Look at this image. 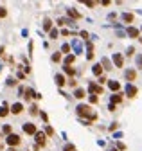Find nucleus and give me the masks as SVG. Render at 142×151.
I'll return each instance as SVG.
<instances>
[{"label": "nucleus", "mask_w": 142, "mask_h": 151, "mask_svg": "<svg viewBox=\"0 0 142 151\" xmlns=\"http://www.w3.org/2000/svg\"><path fill=\"white\" fill-rule=\"evenodd\" d=\"M76 110H77V115H79V117H88V122L97 119V115L92 112V108H90L88 104H79Z\"/></svg>", "instance_id": "1"}, {"label": "nucleus", "mask_w": 142, "mask_h": 151, "mask_svg": "<svg viewBox=\"0 0 142 151\" xmlns=\"http://www.w3.org/2000/svg\"><path fill=\"white\" fill-rule=\"evenodd\" d=\"M7 146H18L20 144V137L18 135H15V133H11V135H7Z\"/></svg>", "instance_id": "2"}, {"label": "nucleus", "mask_w": 142, "mask_h": 151, "mask_svg": "<svg viewBox=\"0 0 142 151\" xmlns=\"http://www.w3.org/2000/svg\"><path fill=\"white\" fill-rule=\"evenodd\" d=\"M24 131L29 135H36V126L32 122H27V124H24Z\"/></svg>", "instance_id": "3"}, {"label": "nucleus", "mask_w": 142, "mask_h": 151, "mask_svg": "<svg viewBox=\"0 0 142 151\" xmlns=\"http://www.w3.org/2000/svg\"><path fill=\"white\" fill-rule=\"evenodd\" d=\"M108 88H110L112 92H119V88H120V83L119 81H115V79H112V81H108Z\"/></svg>", "instance_id": "4"}, {"label": "nucleus", "mask_w": 142, "mask_h": 151, "mask_svg": "<svg viewBox=\"0 0 142 151\" xmlns=\"http://www.w3.org/2000/svg\"><path fill=\"white\" fill-rule=\"evenodd\" d=\"M112 59H113V63H115V67H119V68L124 65V58L120 56V54H113V58H112Z\"/></svg>", "instance_id": "5"}, {"label": "nucleus", "mask_w": 142, "mask_h": 151, "mask_svg": "<svg viewBox=\"0 0 142 151\" xmlns=\"http://www.w3.org/2000/svg\"><path fill=\"white\" fill-rule=\"evenodd\" d=\"M88 90L92 92V95H94V94H103V86H99V85H94V83H90V85H88Z\"/></svg>", "instance_id": "6"}, {"label": "nucleus", "mask_w": 142, "mask_h": 151, "mask_svg": "<svg viewBox=\"0 0 142 151\" xmlns=\"http://www.w3.org/2000/svg\"><path fill=\"white\" fill-rule=\"evenodd\" d=\"M126 95H128V97H135V95H137V86L128 85L126 86Z\"/></svg>", "instance_id": "7"}, {"label": "nucleus", "mask_w": 142, "mask_h": 151, "mask_svg": "<svg viewBox=\"0 0 142 151\" xmlns=\"http://www.w3.org/2000/svg\"><path fill=\"white\" fill-rule=\"evenodd\" d=\"M124 76H126V79L130 81V85H131V81H133L135 78H137V70H133V68H130V70H126V74H124Z\"/></svg>", "instance_id": "8"}, {"label": "nucleus", "mask_w": 142, "mask_h": 151, "mask_svg": "<svg viewBox=\"0 0 142 151\" xmlns=\"http://www.w3.org/2000/svg\"><path fill=\"white\" fill-rule=\"evenodd\" d=\"M11 112L13 113H22L24 112V104H22V102H15V104L11 106Z\"/></svg>", "instance_id": "9"}, {"label": "nucleus", "mask_w": 142, "mask_h": 151, "mask_svg": "<svg viewBox=\"0 0 142 151\" xmlns=\"http://www.w3.org/2000/svg\"><path fill=\"white\" fill-rule=\"evenodd\" d=\"M36 140H38V148L45 144V133L43 131H36Z\"/></svg>", "instance_id": "10"}, {"label": "nucleus", "mask_w": 142, "mask_h": 151, "mask_svg": "<svg viewBox=\"0 0 142 151\" xmlns=\"http://www.w3.org/2000/svg\"><path fill=\"white\" fill-rule=\"evenodd\" d=\"M67 15H69L70 18H74V20H79V18H81V15H79L76 9H72V7H70V9H67Z\"/></svg>", "instance_id": "11"}, {"label": "nucleus", "mask_w": 142, "mask_h": 151, "mask_svg": "<svg viewBox=\"0 0 142 151\" xmlns=\"http://www.w3.org/2000/svg\"><path fill=\"white\" fill-rule=\"evenodd\" d=\"M54 79H56L58 86H63V85L67 83V79H65V76H63V74H56V78H54Z\"/></svg>", "instance_id": "12"}, {"label": "nucleus", "mask_w": 142, "mask_h": 151, "mask_svg": "<svg viewBox=\"0 0 142 151\" xmlns=\"http://www.w3.org/2000/svg\"><path fill=\"white\" fill-rule=\"evenodd\" d=\"M92 72H94V76H99V78H101V74H103V65H94Z\"/></svg>", "instance_id": "13"}, {"label": "nucleus", "mask_w": 142, "mask_h": 151, "mask_svg": "<svg viewBox=\"0 0 142 151\" xmlns=\"http://www.w3.org/2000/svg\"><path fill=\"white\" fill-rule=\"evenodd\" d=\"M128 36L139 38V29H135V27H128Z\"/></svg>", "instance_id": "14"}, {"label": "nucleus", "mask_w": 142, "mask_h": 151, "mask_svg": "<svg viewBox=\"0 0 142 151\" xmlns=\"http://www.w3.org/2000/svg\"><path fill=\"white\" fill-rule=\"evenodd\" d=\"M74 97L83 99V97H85V90H83V88H76V92H74Z\"/></svg>", "instance_id": "15"}, {"label": "nucleus", "mask_w": 142, "mask_h": 151, "mask_svg": "<svg viewBox=\"0 0 142 151\" xmlns=\"http://www.w3.org/2000/svg\"><path fill=\"white\" fill-rule=\"evenodd\" d=\"M120 101H122V94H113V95H112V104L120 102Z\"/></svg>", "instance_id": "16"}, {"label": "nucleus", "mask_w": 142, "mask_h": 151, "mask_svg": "<svg viewBox=\"0 0 142 151\" xmlns=\"http://www.w3.org/2000/svg\"><path fill=\"white\" fill-rule=\"evenodd\" d=\"M122 20H124L126 24H131V22H133V15H131V13H124V15H122Z\"/></svg>", "instance_id": "17"}, {"label": "nucleus", "mask_w": 142, "mask_h": 151, "mask_svg": "<svg viewBox=\"0 0 142 151\" xmlns=\"http://www.w3.org/2000/svg\"><path fill=\"white\" fill-rule=\"evenodd\" d=\"M74 59H76V58H74V56H72V54H69V56H67V58H65V65H67V67H70V65L74 63Z\"/></svg>", "instance_id": "18"}, {"label": "nucleus", "mask_w": 142, "mask_h": 151, "mask_svg": "<svg viewBox=\"0 0 142 151\" xmlns=\"http://www.w3.org/2000/svg\"><path fill=\"white\" fill-rule=\"evenodd\" d=\"M101 65H103L106 70H110V68H112V63H110V59H108V58H103V63H101Z\"/></svg>", "instance_id": "19"}, {"label": "nucleus", "mask_w": 142, "mask_h": 151, "mask_svg": "<svg viewBox=\"0 0 142 151\" xmlns=\"http://www.w3.org/2000/svg\"><path fill=\"white\" fill-rule=\"evenodd\" d=\"M43 29H45V31H49V32L52 31V22H50V20H45V25H43Z\"/></svg>", "instance_id": "20"}, {"label": "nucleus", "mask_w": 142, "mask_h": 151, "mask_svg": "<svg viewBox=\"0 0 142 151\" xmlns=\"http://www.w3.org/2000/svg\"><path fill=\"white\" fill-rule=\"evenodd\" d=\"M7 112H9V110H7V104H4L2 108H0V117H5V115H7Z\"/></svg>", "instance_id": "21"}, {"label": "nucleus", "mask_w": 142, "mask_h": 151, "mask_svg": "<svg viewBox=\"0 0 142 151\" xmlns=\"http://www.w3.org/2000/svg\"><path fill=\"white\" fill-rule=\"evenodd\" d=\"M69 52H70V45L65 43V45L61 47V54H67V56H69Z\"/></svg>", "instance_id": "22"}, {"label": "nucleus", "mask_w": 142, "mask_h": 151, "mask_svg": "<svg viewBox=\"0 0 142 151\" xmlns=\"http://www.w3.org/2000/svg\"><path fill=\"white\" fill-rule=\"evenodd\" d=\"M63 68H65V72H67V74H69V76H74V74H76V70H74V68H72V67H67V65H65Z\"/></svg>", "instance_id": "23"}, {"label": "nucleus", "mask_w": 142, "mask_h": 151, "mask_svg": "<svg viewBox=\"0 0 142 151\" xmlns=\"http://www.w3.org/2000/svg\"><path fill=\"white\" fill-rule=\"evenodd\" d=\"M59 59H61V52H56V54H52V61H54V63H58Z\"/></svg>", "instance_id": "24"}, {"label": "nucleus", "mask_w": 142, "mask_h": 151, "mask_svg": "<svg viewBox=\"0 0 142 151\" xmlns=\"http://www.w3.org/2000/svg\"><path fill=\"white\" fill-rule=\"evenodd\" d=\"M36 113H38V106L32 104V106H31V115H36Z\"/></svg>", "instance_id": "25"}, {"label": "nucleus", "mask_w": 142, "mask_h": 151, "mask_svg": "<svg viewBox=\"0 0 142 151\" xmlns=\"http://www.w3.org/2000/svg\"><path fill=\"white\" fill-rule=\"evenodd\" d=\"M137 67L142 68V54H140V56H137Z\"/></svg>", "instance_id": "26"}, {"label": "nucleus", "mask_w": 142, "mask_h": 151, "mask_svg": "<svg viewBox=\"0 0 142 151\" xmlns=\"http://www.w3.org/2000/svg\"><path fill=\"white\" fill-rule=\"evenodd\" d=\"M4 133L11 135V126H9V124H5V126H4Z\"/></svg>", "instance_id": "27"}, {"label": "nucleus", "mask_w": 142, "mask_h": 151, "mask_svg": "<svg viewBox=\"0 0 142 151\" xmlns=\"http://www.w3.org/2000/svg\"><path fill=\"white\" fill-rule=\"evenodd\" d=\"M5 15H7V11H5L4 7H0V18H4Z\"/></svg>", "instance_id": "28"}, {"label": "nucleus", "mask_w": 142, "mask_h": 151, "mask_svg": "<svg viewBox=\"0 0 142 151\" xmlns=\"http://www.w3.org/2000/svg\"><path fill=\"white\" fill-rule=\"evenodd\" d=\"M90 102H94V104H96V102H97V95H90Z\"/></svg>", "instance_id": "29"}, {"label": "nucleus", "mask_w": 142, "mask_h": 151, "mask_svg": "<svg viewBox=\"0 0 142 151\" xmlns=\"http://www.w3.org/2000/svg\"><path fill=\"white\" fill-rule=\"evenodd\" d=\"M56 36H58V31L52 29V31H50V38H56Z\"/></svg>", "instance_id": "30"}, {"label": "nucleus", "mask_w": 142, "mask_h": 151, "mask_svg": "<svg viewBox=\"0 0 142 151\" xmlns=\"http://www.w3.org/2000/svg\"><path fill=\"white\" fill-rule=\"evenodd\" d=\"M45 131H47V135H52V133H54V131H52V128H50V126H47V128H45Z\"/></svg>", "instance_id": "31"}, {"label": "nucleus", "mask_w": 142, "mask_h": 151, "mask_svg": "<svg viewBox=\"0 0 142 151\" xmlns=\"http://www.w3.org/2000/svg\"><path fill=\"white\" fill-rule=\"evenodd\" d=\"M99 83H101V85L106 83V78H104V76H101V78H99Z\"/></svg>", "instance_id": "32"}, {"label": "nucleus", "mask_w": 142, "mask_h": 151, "mask_svg": "<svg viewBox=\"0 0 142 151\" xmlns=\"http://www.w3.org/2000/svg\"><path fill=\"white\" fill-rule=\"evenodd\" d=\"M42 119H43L45 122H47V121H49V117H47V113H43V112H42Z\"/></svg>", "instance_id": "33"}, {"label": "nucleus", "mask_w": 142, "mask_h": 151, "mask_svg": "<svg viewBox=\"0 0 142 151\" xmlns=\"http://www.w3.org/2000/svg\"><path fill=\"white\" fill-rule=\"evenodd\" d=\"M9 151H15V149H13V148H11V149H9Z\"/></svg>", "instance_id": "34"}, {"label": "nucleus", "mask_w": 142, "mask_h": 151, "mask_svg": "<svg viewBox=\"0 0 142 151\" xmlns=\"http://www.w3.org/2000/svg\"><path fill=\"white\" fill-rule=\"evenodd\" d=\"M110 151H117V149H110Z\"/></svg>", "instance_id": "35"}]
</instances>
